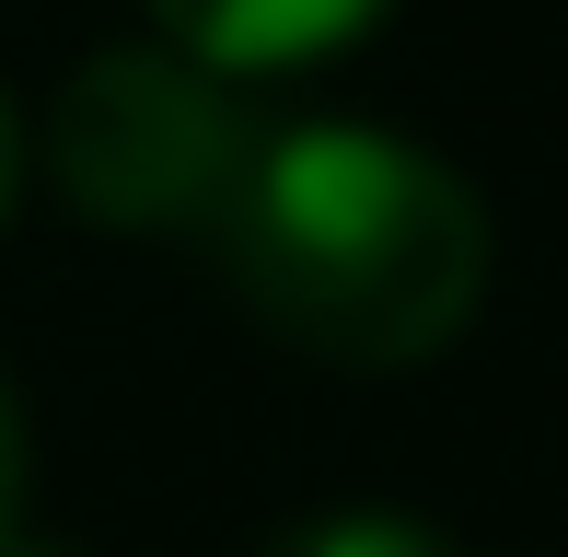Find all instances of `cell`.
Returning a JSON list of instances; mask_svg holds the SVG:
<instances>
[{
  "mask_svg": "<svg viewBox=\"0 0 568 557\" xmlns=\"http://www.w3.org/2000/svg\"><path fill=\"white\" fill-rule=\"evenodd\" d=\"M0 557H70V546H47V535H23V523H12V535H0Z\"/></svg>",
  "mask_w": 568,
  "mask_h": 557,
  "instance_id": "obj_7",
  "label": "cell"
},
{
  "mask_svg": "<svg viewBox=\"0 0 568 557\" xmlns=\"http://www.w3.org/2000/svg\"><path fill=\"white\" fill-rule=\"evenodd\" d=\"M232 302L325 372H418L487 302V210L395 129H278L210 221Z\"/></svg>",
  "mask_w": 568,
  "mask_h": 557,
  "instance_id": "obj_1",
  "label": "cell"
},
{
  "mask_svg": "<svg viewBox=\"0 0 568 557\" xmlns=\"http://www.w3.org/2000/svg\"><path fill=\"white\" fill-rule=\"evenodd\" d=\"M383 0H151V23H163L174 47H186L197 70H291V59H325V47L372 36Z\"/></svg>",
  "mask_w": 568,
  "mask_h": 557,
  "instance_id": "obj_3",
  "label": "cell"
},
{
  "mask_svg": "<svg viewBox=\"0 0 568 557\" xmlns=\"http://www.w3.org/2000/svg\"><path fill=\"white\" fill-rule=\"evenodd\" d=\"M12 198H23V105L0 93V221H12Z\"/></svg>",
  "mask_w": 568,
  "mask_h": 557,
  "instance_id": "obj_6",
  "label": "cell"
},
{
  "mask_svg": "<svg viewBox=\"0 0 568 557\" xmlns=\"http://www.w3.org/2000/svg\"><path fill=\"white\" fill-rule=\"evenodd\" d=\"M23 523V395H12V372H0V535Z\"/></svg>",
  "mask_w": 568,
  "mask_h": 557,
  "instance_id": "obj_5",
  "label": "cell"
},
{
  "mask_svg": "<svg viewBox=\"0 0 568 557\" xmlns=\"http://www.w3.org/2000/svg\"><path fill=\"white\" fill-rule=\"evenodd\" d=\"M244 105L186 47H105L47 105V174L105 233H210L244 174Z\"/></svg>",
  "mask_w": 568,
  "mask_h": 557,
  "instance_id": "obj_2",
  "label": "cell"
},
{
  "mask_svg": "<svg viewBox=\"0 0 568 557\" xmlns=\"http://www.w3.org/2000/svg\"><path fill=\"white\" fill-rule=\"evenodd\" d=\"M255 557H464V546L418 512H314V523H278Z\"/></svg>",
  "mask_w": 568,
  "mask_h": 557,
  "instance_id": "obj_4",
  "label": "cell"
}]
</instances>
